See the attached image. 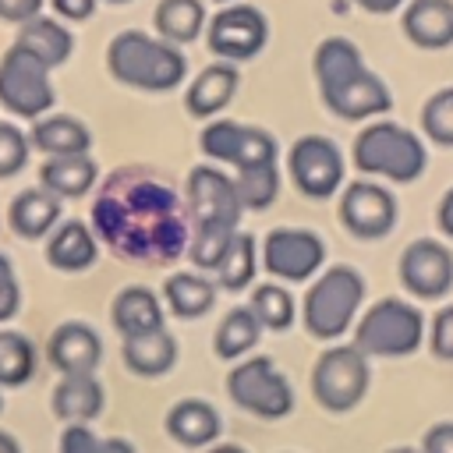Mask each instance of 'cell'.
I'll list each match as a JSON object with an SVG mask.
<instances>
[{
    "label": "cell",
    "instance_id": "obj_51",
    "mask_svg": "<svg viewBox=\"0 0 453 453\" xmlns=\"http://www.w3.org/2000/svg\"><path fill=\"white\" fill-rule=\"evenodd\" d=\"M216 4H230V0H216Z\"/></svg>",
    "mask_w": 453,
    "mask_h": 453
},
{
    "label": "cell",
    "instance_id": "obj_2",
    "mask_svg": "<svg viewBox=\"0 0 453 453\" xmlns=\"http://www.w3.org/2000/svg\"><path fill=\"white\" fill-rule=\"evenodd\" d=\"M311 67L326 110L336 113L340 120H372L379 113H389L393 106L389 85L365 64L361 50L350 39L343 35L322 39L315 46Z\"/></svg>",
    "mask_w": 453,
    "mask_h": 453
},
{
    "label": "cell",
    "instance_id": "obj_25",
    "mask_svg": "<svg viewBox=\"0 0 453 453\" xmlns=\"http://www.w3.org/2000/svg\"><path fill=\"white\" fill-rule=\"evenodd\" d=\"M113 326H117V333L124 340L163 329V304H159V297L149 287H124L113 297Z\"/></svg>",
    "mask_w": 453,
    "mask_h": 453
},
{
    "label": "cell",
    "instance_id": "obj_50",
    "mask_svg": "<svg viewBox=\"0 0 453 453\" xmlns=\"http://www.w3.org/2000/svg\"><path fill=\"white\" fill-rule=\"evenodd\" d=\"M110 4H131V0H110Z\"/></svg>",
    "mask_w": 453,
    "mask_h": 453
},
{
    "label": "cell",
    "instance_id": "obj_35",
    "mask_svg": "<svg viewBox=\"0 0 453 453\" xmlns=\"http://www.w3.org/2000/svg\"><path fill=\"white\" fill-rule=\"evenodd\" d=\"M248 308L255 311V319L262 322V329H276V333H280V329H290V326H294V297H290V290L280 287V283H262V287H255Z\"/></svg>",
    "mask_w": 453,
    "mask_h": 453
},
{
    "label": "cell",
    "instance_id": "obj_52",
    "mask_svg": "<svg viewBox=\"0 0 453 453\" xmlns=\"http://www.w3.org/2000/svg\"><path fill=\"white\" fill-rule=\"evenodd\" d=\"M0 411H4V400H0Z\"/></svg>",
    "mask_w": 453,
    "mask_h": 453
},
{
    "label": "cell",
    "instance_id": "obj_3",
    "mask_svg": "<svg viewBox=\"0 0 453 453\" xmlns=\"http://www.w3.org/2000/svg\"><path fill=\"white\" fill-rule=\"evenodd\" d=\"M106 71L127 88L170 92L184 81L188 60L173 42L149 35L142 28H124L106 46Z\"/></svg>",
    "mask_w": 453,
    "mask_h": 453
},
{
    "label": "cell",
    "instance_id": "obj_38",
    "mask_svg": "<svg viewBox=\"0 0 453 453\" xmlns=\"http://www.w3.org/2000/svg\"><path fill=\"white\" fill-rule=\"evenodd\" d=\"M60 453H134L127 439H103L88 425H64Z\"/></svg>",
    "mask_w": 453,
    "mask_h": 453
},
{
    "label": "cell",
    "instance_id": "obj_8",
    "mask_svg": "<svg viewBox=\"0 0 453 453\" xmlns=\"http://www.w3.org/2000/svg\"><path fill=\"white\" fill-rule=\"evenodd\" d=\"M53 103L57 92L50 81V67L18 42H11L0 57V106L11 110L14 117L39 120L53 110Z\"/></svg>",
    "mask_w": 453,
    "mask_h": 453
},
{
    "label": "cell",
    "instance_id": "obj_34",
    "mask_svg": "<svg viewBox=\"0 0 453 453\" xmlns=\"http://www.w3.org/2000/svg\"><path fill=\"white\" fill-rule=\"evenodd\" d=\"M234 184H237V198L244 209H269L273 198L280 195V166L265 163V166L237 170Z\"/></svg>",
    "mask_w": 453,
    "mask_h": 453
},
{
    "label": "cell",
    "instance_id": "obj_24",
    "mask_svg": "<svg viewBox=\"0 0 453 453\" xmlns=\"http://www.w3.org/2000/svg\"><path fill=\"white\" fill-rule=\"evenodd\" d=\"M166 432L188 449H205L219 435V414L205 400H180L166 414Z\"/></svg>",
    "mask_w": 453,
    "mask_h": 453
},
{
    "label": "cell",
    "instance_id": "obj_11",
    "mask_svg": "<svg viewBox=\"0 0 453 453\" xmlns=\"http://www.w3.org/2000/svg\"><path fill=\"white\" fill-rule=\"evenodd\" d=\"M205 42H209V50L219 60L241 64V60H251V57H258L265 50V42H269V21L251 4H226L219 14L209 18Z\"/></svg>",
    "mask_w": 453,
    "mask_h": 453
},
{
    "label": "cell",
    "instance_id": "obj_21",
    "mask_svg": "<svg viewBox=\"0 0 453 453\" xmlns=\"http://www.w3.org/2000/svg\"><path fill=\"white\" fill-rule=\"evenodd\" d=\"M60 219V198L50 195L46 188H28L21 195H14L11 209H7V223L18 237L25 241H39L46 237Z\"/></svg>",
    "mask_w": 453,
    "mask_h": 453
},
{
    "label": "cell",
    "instance_id": "obj_29",
    "mask_svg": "<svg viewBox=\"0 0 453 453\" xmlns=\"http://www.w3.org/2000/svg\"><path fill=\"white\" fill-rule=\"evenodd\" d=\"M152 25H156V35L173 46L195 42L205 32V4L202 0H159Z\"/></svg>",
    "mask_w": 453,
    "mask_h": 453
},
{
    "label": "cell",
    "instance_id": "obj_7",
    "mask_svg": "<svg viewBox=\"0 0 453 453\" xmlns=\"http://www.w3.org/2000/svg\"><path fill=\"white\" fill-rule=\"evenodd\" d=\"M368 357L354 347V343H333L319 354L315 368H311V396L333 411V414H343V411H354L365 393H368Z\"/></svg>",
    "mask_w": 453,
    "mask_h": 453
},
{
    "label": "cell",
    "instance_id": "obj_12",
    "mask_svg": "<svg viewBox=\"0 0 453 453\" xmlns=\"http://www.w3.org/2000/svg\"><path fill=\"white\" fill-rule=\"evenodd\" d=\"M322 262H326V244L311 230L280 226V230H269L262 241V265L269 276H276L283 283L311 280L322 269Z\"/></svg>",
    "mask_w": 453,
    "mask_h": 453
},
{
    "label": "cell",
    "instance_id": "obj_4",
    "mask_svg": "<svg viewBox=\"0 0 453 453\" xmlns=\"http://www.w3.org/2000/svg\"><path fill=\"white\" fill-rule=\"evenodd\" d=\"M354 166L365 177H382L393 184H411L425 173V142L396 120H372L354 138Z\"/></svg>",
    "mask_w": 453,
    "mask_h": 453
},
{
    "label": "cell",
    "instance_id": "obj_28",
    "mask_svg": "<svg viewBox=\"0 0 453 453\" xmlns=\"http://www.w3.org/2000/svg\"><path fill=\"white\" fill-rule=\"evenodd\" d=\"M173 361H177V340L166 329H156V333H142V336H127L124 340V365L134 375H145V379L166 375L173 368Z\"/></svg>",
    "mask_w": 453,
    "mask_h": 453
},
{
    "label": "cell",
    "instance_id": "obj_9",
    "mask_svg": "<svg viewBox=\"0 0 453 453\" xmlns=\"http://www.w3.org/2000/svg\"><path fill=\"white\" fill-rule=\"evenodd\" d=\"M226 393L237 407H244L255 418L276 421L294 411V389L287 375L273 365V357H248L226 375Z\"/></svg>",
    "mask_w": 453,
    "mask_h": 453
},
{
    "label": "cell",
    "instance_id": "obj_45",
    "mask_svg": "<svg viewBox=\"0 0 453 453\" xmlns=\"http://www.w3.org/2000/svg\"><path fill=\"white\" fill-rule=\"evenodd\" d=\"M350 4H357L368 14H396V11H403L407 0H350Z\"/></svg>",
    "mask_w": 453,
    "mask_h": 453
},
{
    "label": "cell",
    "instance_id": "obj_14",
    "mask_svg": "<svg viewBox=\"0 0 453 453\" xmlns=\"http://www.w3.org/2000/svg\"><path fill=\"white\" fill-rule=\"evenodd\" d=\"M340 223L361 241H379L396 226V198L375 180H354L340 195Z\"/></svg>",
    "mask_w": 453,
    "mask_h": 453
},
{
    "label": "cell",
    "instance_id": "obj_36",
    "mask_svg": "<svg viewBox=\"0 0 453 453\" xmlns=\"http://www.w3.org/2000/svg\"><path fill=\"white\" fill-rule=\"evenodd\" d=\"M421 131L428 134V142L453 149V85L432 92L421 106Z\"/></svg>",
    "mask_w": 453,
    "mask_h": 453
},
{
    "label": "cell",
    "instance_id": "obj_5",
    "mask_svg": "<svg viewBox=\"0 0 453 453\" xmlns=\"http://www.w3.org/2000/svg\"><path fill=\"white\" fill-rule=\"evenodd\" d=\"M361 301H365L361 273L350 265H333L304 294V304H301L304 329L315 340H340L354 326Z\"/></svg>",
    "mask_w": 453,
    "mask_h": 453
},
{
    "label": "cell",
    "instance_id": "obj_37",
    "mask_svg": "<svg viewBox=\"0 0 453 453\" xmlns=\"http://www.w3.org/2000/svg\"><path fill=\"white\" fill-rule=\"evenodd\" d=\"M237 234V226H195V237H191V262L198 265V269H212L216 273V265H219V258L226 255V244H230V237Z\"/></svg>",
    "mask_w": 453,
    "mask_h": 453
},
{
    "label": "cell",
    "instance_id": "obj_22",
    "mask_svg": "<svg viewBox=\"0 0 453 453\" xmlns=\"http://www.w3.org/2000/svg\"><path fill=\"white\" fill-rule=\"evenodd\" d=\"M28 142L46 156H85L92 145V131L71 113H46L32 124Z\"/></svg>",
    "mask_w": 453,
    "mask_h": 453
},
{
    "label": "cell",
    "instance_id": "obj_42",
    "mask_svg": "<svg viewBox=\"0 0 453 453\" xmlns=\"http://www.w3.org/2000/svg\"><path fill=\"white\" fill-rule=\"evenodd\" d=\"M46 0H0V21H14V25H25L32 18H39Z\"/></svg>",
    "mask_w": 453,
    "mask_h": 453
},
{
    "label": "cell",
    "instance_id": "obj_15",
    "mask_svg": "<svg viewBox=\"0 0 453 453\" xmlns=\"http://www.w3.org/2000/svg\"><path fill=\"white\" fill-rule=\"evenodd\" d=\"M188 209L195 226H237L244 212L234 177L216 166H195L188 173Z\"/></svg>",
    "mask_w": 453,
    "mask_h": 453
},
{
    "label": "cell",
    "instance_id": "obj_30",
    "mask_svg": "<svg viewBox=\"0 0 453 453\" xmlns=\"http://www.w3.org/2000/svg\"><path fill=\"white\" fill-rule=\"evenodd\" d=\"M163 297L177 319H202L216 304V283L198 273H173L163 283Z\"/></svg>",
    "mask_w": 453,
    "mask_h": 453
},
{
    "label": "cell",
    "instance_id": "obj_31",
    "mask_svg": "<svg viewBox=\"0 0 453 453\" xmlns=\"http://www.w3.org/2000/svg\"><path fill=\"white\" fill-rule=\"evenodd\" d=\"M258 336H262V322L255 319V311L251 308H230L216 326L212 350L223 361H237L258 343Z\"/></svg>",
    "mask_w": 453,
    "mask_h": 453
},
{
    "label": "cell",
    "instance_id": "obj_43",
    "mask_svg": "<svg viewBox=\"0 0 453 453\" xmlns=\"http://www.w3.org/2000/svg\"><path fill=\"white\" fill-rule=\"evenodd\" d=\"M421 453H453V421H439L425 432Z\"/></svg>",
    "mask_w": 453,
    "mask_h": 453
},
{
    "label": "cell",
    "instance_id": "obj_13",
    "mask_svg": "<svg viewBox=\"0 0 453 453\" xmlns=\"http://www.w3.org/2000/svg\"><path fill=\"white\" fill-rule=\"evenodd\" d=\"M202 152L209 159H219V163H230L237 170H248V166H265V163H276L280 149H276V138L262 127H251V124H237V120H212L202 127Z\"/></svg>",
    "mask_w": 453,
    "mask_h": 453
},
{
    "label": "cell",
    "instance_id": "obj_27",
    "mask_svg": "<svg viewBox=\"0 0 453 453\" xmlns=\"http://www.w3.org/2000/svg\"><path fill=\"white\" fill-rule=\"evenodd\" d=\"M99 177V166L85 156H50L39 166V184L57 198H81Z\"/></svg>",
    "mask_w": 453,
    "mask_h": 453
},
{
    "label": "cell",
    "instance_id": "obj_41",
    "mask_svg": "<svg viewBox=\"0 0 453 453\" xmlns=\"http://www.w3.org/2000/svg\"><path fill=\"white\" fill-rule=\"evenodd\" d=\"M21 308V287H18V276H14V265L7 255H0V322L14 319Z\"/></svg>",
    "mask_w": 453,
    "mask_h": 453
},
{
    "label": "cell",
    "instance_id": "obj_49",
    "mask_svg": "<svg viewBox=\"0 0 453 453\" xmlns=\"http://www.w3.org/2000/svg\"><path fill=\"white\" fill-rule=\"evenodd\" d=\"M389 453H418V449H407V446H396V449H389Z\"/></svg>",
    "mask_w": 453,
    "mask_h": 453
},
{
    "label": "cell",
    "instance_id": "obj_1",
    "mask_svg": "<svg viewBox=\"0 0 453 453\" xmlns=\"http://www.w3.org/2000/svg\"><path fill=\"white\" fill-rule=\"evenodd\" d=\"M92 226L120 258L166 262L188 248L180 198L138 166H124L103 184L92 205Z\"/></svg>",
    "mask_w": 453,
    "mask_h": 453
},
{
    "label": "cell",
    "instance_id": "obj_18",
    "mask_svg": "<svg viewBox=\"0 0 453 453\" xmlns=\"http://www.w3.org/2000/svg\"><path fill=\"white\" fill-rule=\"evenodd\" d=\"M400 28L418 50L453 46V0H407L400 11Z\"/></svg>",
    "mask_w": 453,
    "mask_h": 453
},
{
    "label": "cell",
    "instance_id": "obj_10",
    "mask_svg": "<svg viewBox=\"0 0 453 453\" xmlns=\"http://www.w3.org/2000/svg\"><path fill=\"white\" fill-rule=\"evenodd\" d=\"M287 173L304 198H333L343 184V152L326 134H304L287 152Z\"/></svg>",
    "mask_w": 453,
    "mask_h": 453
},
{
    "label": "cell",
    "instance_id": "obj_48",
    "mask_svg": "<svg viewBox=\"0 0 453 453\" xmlns=\"http://www.w3.org/2000/svg\"><path fill=\"white\" fill-rule=\"evenodd\" d=\"M209 453H244L241 446H230V442H223V446H212Z\"/></svg>",
    "mask_w": 453,
    "mask_h": 453
},
{
    "label": "cell",
    "instance_id": "obj_46",
    "mask_svg": "<svg viewBox=\"0 0 453 453\" xmlns=\"http://www.w3.org/2000/svg\"><path fill=\"white\" fill-rule=\"evenodd\" d=\"M439 230L446 234V237H453V188L442 195V202H439Z\"/></svg>",
    "mask_w": 453,
    "mask_h": 453
},
{
    "label": "cell",
    "instance_id": "obj_47",
    "mask_svg": "<svg viewBox=\"0 0 453 453\" xmlns=\"http://www.w3.org/2000/svg\"><path fill=\"white\" fill-rule=\"evenodd\" d=\"M0 453H21L18 439H14L11 432H4V428H0Z\"/></svg>",
    "mask_w": 453,
    "mask_h": 453
},
{
    "label": "cell",
    "instance_id": "obj_40",
    "mask_svg": "<svg viewBox=\"0 0 453 453\" xmlns=\"http://www.w3.org/2000/svg\"><path fill=\"white\" fill-rule=\"evenodd\" d=\"M428 347L439 361H453V304L439 308L428 326Z\"/></svg>",
    "mask_w": 453,
    "mask_h": 453
},
{
    "label": "cell",
    "instance_id": "obj_39",
    "mask_svg": "<svg viewBox=\"0 0 453 453\" xmlns=\"http://www.w3.org/2000/svg\"><path fill=\"white\" fill-rule=\"evenodd\" d=\"M25 163H28V134L18 124L0 120V177H14Z\"/></svg>",
    "mask_w": 453,
    "mask_h": 453
},
{
    "label": "cell",
    "instance_id": "obj_20",
    "mask_svg": "<svg viewBox=\"0 0 453 453\" xmlns=\"http://www.w3.org/2000/svg\"><path fill=\"white\" fill-rule=\"evenodd\" d=\"M53 414L67 425H88L92 418H99L103 411V386L92 372H78V375H64L53 389L50 400Z\"/></svg>",
    "mask_w": 453,
    "mask_h": 453
},
{
    "label": "cell",
    "instance_id": "obj_26",
    "mask_svg": "<svg viewBox=\"0 0 453 453\" xmlns=\"http://www.w3.org/2000/svg\"><path fill=\"white\" fill-rule=\"evenodd\" d=\"M14 42H18L21 50H28L32 57H39L50 71L60 67V64L71 57V50H74V35H71L57 18H46V14L25 21V25L18 28V39H14Z\"/></svg>",
    "mask_w": 453,
    "mask_h": 453
},
{
    "label": "cell",
    "instance_id": "obj_33",
    "mask_svg": "<svg viewBox=\"0 0 453 453\" xmlns=\"http://www.w3.org/2000/svg\"><path fill=\"white\" fill-rule=\"evenodd\" d=\"M35 375V347L21 333H0V386H21Z\"/></svg>",
    "mask_w": 453,
    "mask_h": 453
},
{
    "label": "cell",
    "instance_id": "obj_16",
    "mask_svg": "<svg viewBox=\"0 0 453 453\" xmlns=\"http://www.w3.org/2000/svg\"><path fill=\"white\" fill-rule=\"evenodd\" d=\"M400 283L421 297V301H439L453 290V255L432 237L411 241L400 255Z\"/></svg>",
    "mask_w": 453,
    "mask_h": 453
},
{
    "label": "cell",
    "instance_id": "obj_44",
    "mask_svg": "<svg viewBox=\"0 0 453 453\" xmlns=\"http://www.w3.org/2000/svg\"><path fill=\"white\" fill-rule=\"evenodd\" d=\"M50 7L67 21H88L96 14V0H50Z\"/></svg>",
    "mask_w": 453,
    "mask_h": 453
},
{
    "label": "cell",
    "instance_id": "obj_32",
    "mask_svg": "<svg viewBox=\"0 0 453 453\" xmlns=\"http://www.w3.org/2000/svg\"><path fill=\"white\" fill-rule=\"evenodd\" d=\"M255 280V237L237 230L226 244V255L216 265V283L223 290H244Z\"/></svg>",
    "mask_w": 453,
    "mask_h": 453
},
{
    "label": "cell",
    "instance_id": "obj_6",
    "mask_svg": "<svg viewBox=\"0 0 453 453\" xmlns=\"http://www.w3.org/2000/svg\"><path fill=\"white\" fill-rule=\"evenodd\" d=\"M425 340V319L411 301L382 297L354 326V347L368 357H407Z\"/></svg>",
    "mask_w": 453,
    "mask_h": 453
},
{
    "label": "cell",
    "instance_id": "obj_23",
    "mask_svg": "<svg viewBox=\"0 0 453 453\" xmlns=\"http://www.w3.org/2000/svg\"><path fill=\"white\" fill-rule=\"evenodd\" d=\"M46 262L64 273H81L96 262V234L81 219H64L50 230L46 241Z\"/></svg>",
    "mask_w": 453,
    "mask_h": 453
},
{
    "label": "cell",
    "instance_id": "obj_19",
    "mask_svg": "<svg viewBox=\"0 0 453 453\" xmlns=\"http://www.w3.org/2000/svg\"><path fill=\"white\" fill-rule=\"evenodd\" d=\"M237 81H241V74H237V67L226 64V60H216V64L202 67V71L195 74V81L188 85V92H184L188 113H191V117H202V120H205V117H216V113L234 99Z\"/></svg>",
    "mask_w": 453,
    "mask_h": 453
},
{
    "label": "cell",
    "instance_id": "obj_17",
    "mask_svg": "<svg viewBox=\"0 0 453 453\" xmlns=\"http://www.w3.org/2000/svg\"><path fill=\"white\" fill-rule=\"evenodd\" d=\"M46 357L60 375H78V372H96L103 357V340L92 326L85 322H64L50 333Z\"/></svg>",
    "mask_w": 453,
    "mask_h": 453
}]
</instances>
